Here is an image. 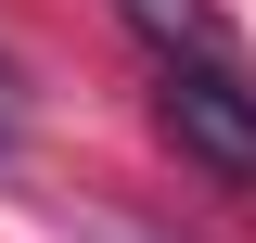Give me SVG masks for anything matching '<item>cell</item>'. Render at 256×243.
<instances>
[{
  "instance_id": "obj_1",
  "label": "cell",
  "mask_w": 256,
  "mask_h": 243,
  "mask_svg": "<svg viewBox=\"0 0 256 243\" xmlns=\"http://www.w3.org/2000/svg\"><path fill=\"white\" fill-rule=\"evenodd\" d=\"M154 128L180 141V166H205L218 192L256 205V64L244 52H154Z\"/></svg>"
},
{
  "instance_id": "obj_2",
  "label": "cell",
  "mask_w": 256,
  "mask_h": 243,
  "mask_svg": "<svg viewBox=\"0 0 256 243\" xmlns=\"http://www.w3.org/2000/svg\"><path fill=\"white\" fill-rule=\"evenodd\" d=\"M116 26L141 38V52H244L218 0H116Z\"/></svg>"
},
{
  "instance_id": "obj_3",
  "label": "cell",
  "mask_w": 256,
  "mask_h": 243,
  "mask_svg": "<svg viewBox=\"0 0 256 243\" xmlns=\"http://www.w3.org/2000/svg\"><path fill=\"white\" fill-rule=\"evenodd\" d=\"M13 141H26V90H13V64H0V166H13Z\"/></svg>"
}]
</instances>
